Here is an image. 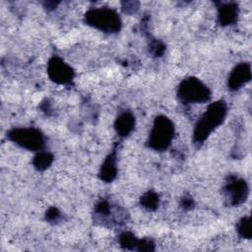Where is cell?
<instances>
[{
    "label": "cell",
    "mask_w": 252,
    "mask_h": 252,
    "mask_svg": "<svg viewBox=\"0 0 252 252\" xmlns=\"http://www.w3.org/2000/svg\"><path fill=\"white\" fill-rule=\"evenodd\" d=\"M225 112V105L222 102L219 101L212 104L196 126V140L203 141L204 139H206L210 132L220 123H221L224 118Z\"/></svg>",
    "instance_id": "cell-1"
},
{
    "label": "cell",
    "mask_w": 252,
    "mask_h": 252,
    "mask_svg": "<svg viewBox=\"0 0 252 252\" xmlns=\"http://www.w3.org/2000/svg\"><path fill=\"white\" fill-rule=\"evenodd\" d=\"M86 18L90 25L105 32H115L120 27L119 17L111 9L99 8L92 10L87 14Z\"/></svg>",
    "instance_id": "cell-2"
},
{
    "label": "cell",
    "mask_w": 252,
    "mask_h": 252,
    "mask_svg": "<svg viewBox=\"0 0 252 252\" xmlns=\"http://www.w3.org/2000/svg\"><path fill=\"white\" fill-rule=\"evenodd\" d=\"M173 136V126L166 117H159L156 120L152 134L150 144L155 149L166 148Z\"/></svg>",
    "instance_id": "cell-3"
},
{
    "label": "cell",
    "mask_w": 252,
    "mask_h": 252,
    "mask_svg": "<svg viewBox=\"0 0 252 252\" xmlns=\"http://www.w3.org/2000/svg\"><path fill=\"white\" fill-rule=\"evenodd\" d=\"M179 95L187 102H199L209 99L210 93L198 80L188 79L182 83Z\"/></svg>",
    "instance_id": "cell-4"
},
{
    "label": "cell",
    "mask_w": 252,
    "mask_h": 252,
    "mask_svg": "<svg viewBox=\"0 0 252 252\" xmlns=\"http://www.w3.org/2000/svg\"><path fill=\"white\" fill-rule=\"evenodd\" d=\"M15 140L18 141L22 146L36 149L39 148L42 140L39 132L32 130V129H24L21 131H15Z\"/></svg>",
    "instance_id": "cell-5"
},
{
    "label": "cell",
    "mask_w": 252,
    "mask_h": 252,
    "mask_svg": "<svg viewBox=\"0 0 252 252\" xmlns=\"http://www.w3.org/2000/svg\"><path fill=\"white\" fill-rule=\"evenodd\" d=\"M49 73L53 80L66 83L72 78V70L59 59H53L49 65Z\"/></svg>",
    "instance_id": "cell-6"
},
{
    "label": "cell",
    "mask_w": 252,
    "mask_h": 252,
    "mask_svg": "<svg viewBox=\"0 0 252 252\" xmlns=\"http://www.w3.org/2000/svg\"><path fill=\"white\" fill-rule=\"evenodd\" d=\"M250 68L247 64H241L235 68V70L232 72L230 79H229V85L231 89H238L241 85L245 84L247 81L250 80Z\"/></svg>",
    "instance_id": "cell-7"
},
{
    "label": "cell",
    "mask_w": 252,
    "mask_h": 252,
    "mask_svg": "<svg viewBox=\"0 0 252 252\" xmlns=\"http://www.w3.org/2000/svg\"><path fill=\"white\" fill-rule=\"evenodd\" d=\"M228 191L230 192V198L232 199L233 204H239L245 200L247 194V187L244 181H234L228 187Z\"/></svg>",
    "instance_id": "cell-8"
},
{
    "label": "cell",
    "mask_w": 252,
    "mask_h": 252,
    "mask_svg": "<svg viewBox=\"0 0 252 252\" xmlns=\"http://www.w3.org/2000/svg\"><path fill=\"white\" fill-rule=\"evenodd\" d=\"M133 125H134V118L129 113H123L121 116H119L116 123L117 131L121 135L128 134L132 130Z\"/></svg>",
    "instance_id": "cell-9"
},
{
    "label": "cell",
    "mask_w": 252,
    "mask_h": 252,
    "mask_svg": "<svg viewBox=\"0 0 252 252\" xmlns=\"http://www.w3.org/2000/svg\"><path fill=\"white\" fill-rule=\"evenodd\" d=\"M236 15H237L236 7L231 4H225L221 6L220 10V20L222 24H225V25L231 24L235 20Z\"/></svg>",
    "instance_id": "cell-10"
},
{
    "label": "cell",
    "mask_w": 252,
    "mask_h": 252,
    "mask_svg": "<svg viewBox=\"0 0 252 252\" xmlns=\"http://www.w3.org/2000/svg\"><path fill=\"white\" fill-rule=\"evenodd\" d=\"M115 175V167L112 159H107L102 167V177L106 180H110Z\"/></svg>",
    "instance_id": "cell-11"
},
{
    "label": "cell",
    "mask_w": 252,
    "mask_h": 252,
    "mask_svg": "<svg viewBox=\"0 0 252 252\" xmlns=\"http://www.w3.org/2000/svg\"><path fill=\"white\" fill-rule=\"evenodd\" d=\"M51 161V158L50 157L47 155V154H41V155H38L36 157V162L35 164L39 166V168H41L42 166L46 167Z\"/></svg>",
    "instance_id": "cell-12"
},
{
    "label": "cell",
    "mask_w": 252,
    "mask_h": 252,
    "mask_svg": "<svg viewBox=\"0 0 252 252\" xmlns=\"http://www.w3.org/2000/svg\"><path fill=\"white\" fill-rule=\"evenodd\" d=\"M239 229L242 231V234L244 236H249L250 235V220H249V219H243L242 220Z\"/></svg>",
    "instance_id": "cell-13"
},
{
    "label": "cell",
    "mask_w": 252,
    "mask_h": 252,
    "mask_svg": "<svg viewBox=\"0 0 252 252\" xmlns=\"http://www.w3.org/2000/svg\"><path fill=\"white\" fill-rule=\"evenodd\" d=\"M145 206H148V207H152L153 205H155L157 203V196L156 195H153L152 193H149L147 196H145Z\"/></svg>",
    "instance_id": "cell-14"
}]
</instances>
